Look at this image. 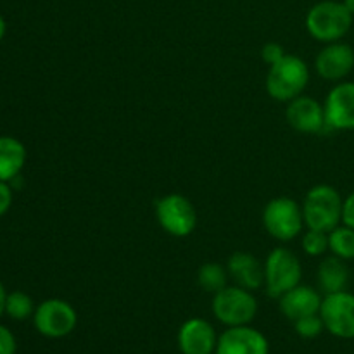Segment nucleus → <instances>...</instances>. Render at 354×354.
<instances>
[{
	"instance_id": "22",
	"label": "nucleus",
	"mask_w": 354,
	"mask_h": 354,
	"mask_svg": "<svg viewBox=\"0 0 354 354\" xmlns=\"http://www.w3.org/2000/svg\"><path fill=\"white\" fill-rule=\"evenodd\" d=\"M303 249L308 256H322L328 251V234L322 230H311L303 237Z\"/></svg>"
},
{
	"instance_id": "16",
	"label": "nucleus",
	"mask_w": 354,
	"mask_h": 354,
	"mask_svg": "<svg viewBox=\"0 0 354 354\" xmlns=\"http://www.w3.org/2000/svg\"><path fill=\"white\" fill-rule=\"evenodd\" d=\"M228 275L237 286L248 290H256L265 283V265L249 252H235L228 258Z\"/></svg>"
},
{
	"instance_id": "15",
	"label": "nucleus",
	"mask_w": 354,
	"mask_h": 354,
	"mask_svg": "<svg viewBox=\"0 0 354 354\" xmlns=\"http://www.w3.org/2000/svg\"><path fill=\"white\" fill-rule=\"evenodd\" d=\"M322 299L317 289L310 286H296L294 289H290L289 292H286L283 296L279 297L280 311L286 318L296 322L299 318L310 317V315L320 313Z\"/></svg>"
},
{
	"instance_id": "30",
	"label": "nucleus",
	"mask_w": 354,
	"mask_h": 354,
	"mask_svg": "<svg viewBox=\"0 0 354 354\" xmlns=\"http://www.w3.org/2000/svg\"><path fill=\"white\" fill-rule=\"evenodd\" d=\"M342 2H344V6L348 7L349 12H351L354 16V0H342Z\"/></svg>"
},
{
	"instance_id": "29",
	"label": "nucleus",
	"mask_w": 354,
	"mask_h": 354,
	"mask_svg": "<svg viewBox=\"0 0 354 354\" xmlns=\"http://www.w3.org/2000/svg\"><path fill=\"white\" fill-rule=\"evenodd\" d=\"M6 31H7L6 19H3V16H2V14H0V41H2L3 37H6Z\"/></svg>"
},
{
	"instance_id": "2",
	"label": "nucleus",
	"mask_w": 354,
	"mask_h": 354,
	"mask_svg": "<svg viewBox=\"0 0 354 354\" xmlns=\"http://www.w3.org/2000/svg\"><path fill=\"white\" fill-rule=\"evenodd\" d=\"M342 204L337 189L332 185H315L306 194L303 203L304 225L311 230L332 232L339 223H342Z\"/></svg>"
},
{
	"instance_id": "6",
	"label": "nucleus",
	"mask_w": 354,
	"mask_h": 354,
	"mask_svg": "<svg viewBox=\"0 0 354 354\" xmlns=\"http://www.w3.org/2000/svg\"><path fill=\"white\" fill-rule=\"evenodd\" d=\"M263 225L273 239L289 242L303 232V206L290 197H277L265 206Z\"/></svg>"
},
{
	"instance_id": "18",
	"label": "nucleus",
	"mask_w": 354,
	"mask_h": 354,
	"mask_svg": "<svg viewBox=\"0 0 354 354\" xmlns=\"http://www.w3.org/2000/svg\"><path fill=\"white\" fill-rule=\"evenodd\" d=\"M317 277L318 286H320V290L325 296L342 292L349 283V268L344 259L332 254L320 263Z\"/></svg>"
},
{
	"instance_id": "5",
	"label": "nucleus",
	"mask_w": 354,
	"mask_h": 354,
	"mask_svg": "<svg viewBox=\"0 0 354 354\" xmlns=\"http://www.w3.org/2000/svg\"><path fill=\"white\" fill-rule=\"evenodd\" d=\"M303 280V265L292 251L273 249L265 261V287L270 297L283 296Z\"/></svg>"
},
{
	"instance_id": "13",
	"label": "nucleus",
	"mask_w": 354,
	"mask_h": 354,
	"mask_svg": "<svg viewBox=\"0 0 354 354\" xmlns=\"http://www.w3.org/2000/svg\"><path fill=\"white\" fill-rule=\"evenodd\" d=\"M286 118L290 127L301 133H324L328 130L324 106L313 97L299 95L290 100Z\"/></svg>"
},
{
	"instance_id": "20",
	"label": "nucleus",
	"mask_w": 354,
	"mask_h": 354,
	"mask_svg": "<svg viewBox=\"0 0 354 354\" xmlns=\"http://www.w3.org/2000/svg\"><path fill=\"white\" fill-rule=\"evenodd\" d=\"M197 282L203 290L216 294L228 286V270L220 263H206L197 272Z\"/></svg>"
},
{
	"instance_id": "1",
	"label": "nucleus",
	"mask_w": 354,
	"mask_h": 354,
	"mask_svg": "<svg viewBox=\"0 0 354 354\" xmlns=\"http://www.w3.org/2000/svg\"><path fill=\"white\" fill-rule=\"evenodd\" d=\"M354 16L339 0H322L306 14V30L315 40L332 44L341 41L349 33Z\"/></svg>"
},
{
	"instance_id": "17",
	"label": "nucleus",
	"mask_w": 354,
	"mask_h": 354,
	"mask_svg": "<svg viewBox=\"0 0 354 354\" xmlns=\"http://www.w3.org/2000/svg\"><path fill=\"white\" fill-rule=\"evenodd\" d=\"M26 162V147L14 137H0V182H12Z\"/></svg>"
},
{
	"instance_id": "23",
	"label": "nucleus",
	"mask_w": 354,
	"mask_h": 354,
	"mask_svg": "<svg viewBox=\"0 0 354 354\" xmlns=\"http://www.w3.org/2000/svg\"><path fill=\"white\" fill-rule=\"evenodd\" d=\"M294 330L299 337L303 339H315L325 330L324 320H322L320 313L310 315V317L299 318V320L294 322Z\"/></svg>"
},
{
	"instance_id": "3",
	"label": "nucleus",
	"mask_w": 354,
	"mask_h": 354,
	"mask_svg": "<svg viewBox=\"0 0 354 354\" xmlns=\"http://www.w3.org/2000/svg\"><path fill=\"white\" fill-rule=\"evenodd\" d=\"M310 82V69L301 57L287 54L282 61L270 66L266 76V92L270 97L280 102H290L296 97L303 95Z\"/></svg>"
},
{
	"instance_id": "11",
	"label": "nucleus",
	"mask_w": 354,
	"mask_h": 354,
	"mask_svg": "<svg viewBox=\"0 0 354 354\" xmlns=\"http://www.w3.org/2000/svg\"><path fill=\"white\" fill-rule=\"evenodd\" d=\"M216 354H270L268 339L249 325L228 327L218 337Z\"/></svg>"
},
{
	"instance_id": "21",
	"label": "nucleus",
	"mask_w": 354,
	"mask_h": 354,
	"mask_svg": "<svg viewBox=\"0 0 354 354\" xmlns=\"http://www.w3.org/2000/svg\"><path fill=\"white\" fill-rule=\"evenodd\" d=\"M35 310H37V308H35L33 299H31L26 292H23V290H14V292L7 294L6 313L7 317H10L12 320H26V318L33 317Z\"/></svg>"
},
{
	"instance_id": "27",
	"label": "nucleus",
	"mask_w": 354,
	"mask_h": 354,
	"mask_svg": "<svg viewBox=\"0 0 354 354\" xmlns=\"http://www.w3.org/2000/svg\"><path fill=\"white\" fill-rule=\"evenodd\" d=\"M342 225L354 228V192L349 194L342 204Z\"/></svg>"
},
{
	"instance_id": "24",
	"label": "nucleus",
	"mask_w": 354,
	"mask_h": 354,
	"mask_svg": "<svg viewBox=\"0 0 354 354\" xmlns=\"http://www.w3.org/2000/svg\"><path fill=\"white\" fill-rule=\"evenodd\" d=\"M286 50H283V47L280 44H275V41H270V44H266L265 47L261 48V57L263 61L266 62L268 66H273L277 64L279 61H282L283 57H286Z\"/></svg>"
},
{
	"instance_id": "28",
	"label": "nucleus",
	"mask_w": 354,
	"mask_h": 354,
	"mask_svg": "<svg viewBox=\"0 0 354 354\" xmlns=\"http://www.w3.org/2000/svg\"><path fill=\"white\" fill-rule=\"evenodd\" d=\"M6 299H7L6 287H3V283L0 282V318H2V315L6 313Z\"/></svg>"
},
{
	"instance_id": "14",
	"label": "nucleus",
	"mask_w": 354,
	"mask_h": 354,
	"mask_svg": "<svg viewBox=\"0 0 354 354\" xmlns=\"http://www.w3.org/2000/svg\"><path fill=\"white\" fill-rule=\"evenodd\" d=\"M216 344V330L204 318H190L180 327L178 348L182 354H213Z\"/></svg>"
},
{
	"instance_id": "9",
	"label": "nucleus",
	"mask_w": 354,
	"mask_h": 354,
	"mask_svg": "<svg viewBox=\"0 0 354 354\" xmlns=\"http://www.w3.org/2000/svg\"><path fill=\"white\" fill-rule=\"evenodd\" d=\"M320 317L325 330L334 337L354 339V294L348 290L327 294L322 299Z\"/></svg>"
},
{
	"instance_id": "12",
	"label": "nucleus",
	"mask_w": 354,
	"mask_h": 354,
	"mask_svg": "<svg viewBox=\"0 0 354 354\" xmlns=\"http://www.w3.org/2000/svg\"><path fill=\"white\" fill-rule=\"evenodd\" d=\"M317 73L328 82H341L354 68V48L344 41H332L315 59Z\"/></svg>"
},
{
	"instance_id": "7",
	"label": "nucleus",
	"mask_w": 354,
	"mask_h": 354,
	"mask_svg": "<svg viewBox=\"0 0 354 354\" xmlns=\"http://www.w3.org/2000/svg\"><path fill=\"white\" fill-rule=\"evenodd\" d=\"M38 334L47 339H62L71 334L78 324L76 310L64 299H45L33 313Z\"/></svg>"
},
{
	"instance_id": "19",
	"label": "nucleus",
	"mask_w": 354,
	"mask_h": 354,
	"mask_svg": "<svg viewBox=\"0 0 354 354\" xmlns=\"http://www.w3.org/2000/svg\"><path fill=\"white\" fill-rule=\"evenodd\" d=\"M328 251L344 261L354 259V228L339 225L328 232Z\"/></svg>"
},
{
	"instance_id": "25",
	"label": "nucleus",
	"mask_w": 354,
	"mask_h": 354,
	"mask_svg": "<svg viewBox=\"0 0 354 354\" xmlns=\"http://www.w3.org/2000/svg\"><path fill=\"white\" fill-rule=\"evenodd\" d=\"M16 337L7 327L0 325V354H16Z\"/></svg>"
},
{
	"instance_id": "26",
	"label": "nucleus",
	"mask_w": 354,
	"mask_h": 354,
	"mask_svg": "<svg viewBox=\"0 0 354 354\" xmlns=\"http://www.w3.org/2000/svg\"><path fill=\"white\" fill-rule=\"evenodd\" d=\"M10 206H12V187L9 182H0V216H3Z\"/></svg>"
},
{
	"instance_id": "8",
	"label": "nucleus",
	"mask_w": 354,
	"mask_h": 354,
	"mask_svg": "<svg viewBox=\"0 0 354 354\" xmlns=\"http://www.w3.org/2000/svg\"><path fill=\"white\" fill-rule=\"evenodd\" d=\"M156 216L165 232L173 237H189L197 225L194 204L180 194H169L156 204Z\"/></svg>"
},
{
	"instance_id": "10",
	"label": "nucleus",
	"mask_w": 354,
	"mask_h": 354,
	"mask_svg": "<svg viewBox=\"0 0 354 354\" xmlns=\"http://www.w3.org/2000/svg\"><path fill=\"white\" fill-rule=\"evenodd\" d=\"M328 130H354V82H341L324 104Z\"/></svg>"
},
{
	"instance_id": "4",
	"label": "nucleus",
	"mask_w": 354,
	"mask_h": 354,
	"mask_svg": "<svg viewBox=\"0 0 354 354\" xmlns=\"http://www.w3.org/2000/svg\"><path fill=\"white\" fill-rule=\"evenodd\" d=\"M213 315L220 324L227 327L249 325L258 313V301L252 290L241 286H227L213 297Z\"/></svg>"
}]
</instances>
